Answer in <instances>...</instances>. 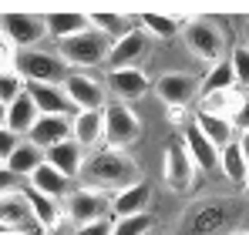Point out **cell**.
<instances>
[{"instance_id":"obj_1","label":"cell","mask_w":249,"mask_h":235,"mask_svg":"<svg viewBox=\"0 0 249 235\" xmlns=\"http://www.w3.org/2000/svg\"><path fill=\"white\" fill-rule=\"evenodd\" d=\"M246 222V205L239 198L206 195L196 198L175 222L172 235H236Z\"/></svg>"},{"instance_id":"obj_2","label":"cell","mask_w":249,"mask_h":235,"mask_svg":"<svg viewBox=\"0 0 249 235\" xmlns=\"http://www.w3.org/2000/svg\"><path fill=\"white\" fill-rule=\"evenodd\" d=\"M81 182L84 188H98L105 195H115L128 185L142 182L138 178V161L122 151V148H98L91 155H84V168H81Z\"/></svg>"},{"instance_id":"obj_3","label":"cell","mask_w":249,"mask_h":235,"mask_svg":"<svg viewBox=\"0 0 249 235\" xmlns=\"http://www.w3.org/2000/svg\"><path fill=\"white\" fill-rule=\"evenodd\" d=\"M108 54H111V40L98 34L94 27L57 44V57L68 67H101V64H108Z\"/></svg>"},{"instance_id":"obj_4","label":"cell","mask_w":249,"mask_h":235,"mask_svg":"<svg viewBox=\"0 0 249 235\" xmlns=\"http://www.w3.org/2000/svg\"><path fill=\"white\" fill-rule=\"evenodd\" d=\"M14 71L27 81V84H64L68 74H71V67H68L57 54L41 50V47L17 50V57H14Z\"/></svg>"},{"instance_id":"obj_5","label":"cell","mask_w":249,"mask_h":235,"mask_svg":"<svg viewBox=\"0 0 249 235\" xmlns=\"http://www.w3.org/2000/svg\"><path fill=\"white\" fill-rule=\"evenodd\" d=\"M182 40H185V47L199 57V61H206V64H219V61H226V34H222V27L215 24V20H189L185 27H182Z\"/></svg>"},{"instance_id":"obj_6","label":"cell","mask_w":249,"mask_h":235,"mask_svg":"<svg viewBox=\"0 0 249 235\" xmlns=\"http://www.w3.org/2000/svg\"><path fill=\"white\" fill-rule=\"evenodd\" d=\"M101 118H105V145L108 148H128L142 138V121L131 111V104H122V101H111L101 108Z\"/></svg>"},{"instance_id":"obj_7","label":"cell","mask_w":249,"mask_h":235,"mask_svg":"<svg viewBox=\"0 0 249 235\" xmlns=\"http://www.w3.org/2000/svg\"><path fill=\"white\" fill-rule=\"evenodd\" d=\"M64 218L74 229L91 225V222H105V218H111V195L81 185V188H74L71 195L64 198Z\"/></svg>"},{"instance_id":"obj_8","label":"cell","mask_w":249,"mask_h":235,"mask_svg":"<svg viewBox=\"0 0 249 235\" xmlns=\"http://www.w3.org/2000/svg\"><path fill=\"white\" fill-rule=\"evenodd\" d=\"M199 81L189 71H168L155 81V94L168 104V111H185L196 98H199Z\"/></svg>"},{"instance_id":"obj_9","label":"cell","mask_w":249,"mask_h":235,"mask_svg":"<svg viewBox=\"0 0 249 235\" xmlns=\"http://www.w3.org/2000/svg\"><path fill=\"white\" fill-rule=\"evenodd\" d=\"M61 87H64L68 101L74 104V111H101V108L108 104V87H105V81L88 78L81 71H71Z\"/></svg>"},{"instance_id":"obj_10","label":"cell","mask_w":249,"mask_h":235,"mask_svg":"<svg viewBox=\"0 0 249 235\" xmlns=\"http://www.w3.org/2000/svg\"><path fill=\"white\" fill-rule=\"evenodd\" d=\"M105 87H108L111 101L131 104V101H138V98H145L152 91V81H148V74L142 67H118V71H108Z\"/></svg>"},{"instance_id":"obj_11","label":"cell","mask_w":249,"mask_h":235,"mask_svg":"<svg viewBox=\"0 0 249 235\" xmlns=\"http://www.w3.org/2000/svg\"><path fill=\"white\" fill-rule=\"evenodd\" d=\"M162 178H165V185L172 192H189L192 188V182H196V165H192V158L189 151L182 148V141H172L165 148V158H162Z\"/></svg>"},{"instance_id":"obj_12","label":"cell","mask_w":249,"mask_h":235,"mask_svg":"<svg viewBox=\"0 0 249 235\" xmlns=\"http://www.w3.org/2000/svg\"><path fill=\"white\" fill-rule=\"evenodd\" d=\"M152 50V37L142 31V27H131L124 37H118L111 44V54H108V71H118V67H138V61Z\"/></svg>"},{"instance_id":"obj_13","label":"cell","mask_w":249,"mask_h":235,"mask_svg":"<svg viewBox=\"0 0 249 235\" xmlns=\"http://www.w3.org/2000/svg\"><path fill=\"white\" fill-rule=\"evenodd\" d=\"M0 225H7L10 232H24V235H44L31 215V205H27V195L24 188L17 192H7L0 195Z\"/></svg>"},{"instance_id":"obj_14","label":"cell","mask_w":249,"mask_h":235,"mask_svg":"<svg viewBox=\"0 0 249 235\" xmlns=\"http://www.w3.org/2000/svg\"><path fill=\"white\" fill-rule=\"evenodd\" d=\"M0 34L17 50H31L34 44L44 40V20L31 14H7V17H0Z\"/></svg>"},{"instance_id":"obj_15","label":"cell","mask_w":249,"mask_h":235,"mask_svg":"<svg viewBox=\"0 0 249 235\" xmlns=\"http://www.w3.org/2000/svg\"><path fill=\"white\" fill-rule=\"evenodd\" d=\"M71 141L81 148L84 155L105 148V118H101V111H74V118H71Z\"/></svg>"},{"instance_id":"obj_16","label":"cell","mask_w":249,"mask_h":235,"mask_svg":"<svg viewBox=\"0 0 249 235\" xmlns=\"http://www.w3.org/2000/svg\"><path fill=\"white\" fill-rule=\"evenodd\" d=\"M71 118H74V115H41V118H37V124L31 128L27 141L37 145L41 151L54 148V145H61V141H71Z\"/></svg>"},{"instance_id":"obj_17","label":"cell","mask_w":249,"mask_h":235,"mask_svg":"<svg viewBox=\"0 0 249 235\" xmlns=\"http://www.w3.org/2000/svg\"><path fill=\"white\" fill-rule=\"evenodd\" d=\"M182 148L189 151L192 165H196V171H212V168H219V148H215L206 134L199 131L196 121L185 124V131H182Z\"/></svg>"},{"instance_id":"obj_18","label":"cell","mask_w":249,"mask_h":235,"mask_svg":"<svg viewBox=\"0 0 249 235\" xmlns=\"http://www.w3.org/2000/svg\"><path fill=\"white\" fill-rule=\"evenodd\" d=\"M152 205V185L148 182H135L122 192L111 195V218H131V215H145Z\"/></svg>"},{"instance_id":"obj_19","label":"cell","mask_w":249,"mask_h":235,"mask_svg":"<svg viewBox=\"0 0 249 235\" xmlns=\"http://www.w3.org/2000/svg\"><path fill=\"white\" fill-rule=\"evenodd\" d=\"M24 195H27L31 215H34V222H37L41 232H54V229H61V225L68 222V218H64V201H54V198L27 188V185H24Z\"/></svg>"},{"instance_id":"obj_20","label":"cell","mask_w":249,"mask_h":235,"mask_svg":"<svg viewBox=\"0 0 249 235\" xmlns=\"http://www.w3.org/2000/svg\"><path fill=\"white\" fill-rule=\"evenodd\" d=\"M27 94L34 98L41 115H74V104L68 101L61 84H27Z\"/></svg>"},{"instance_id":"obj_21","label":"cell","mask_w":249,"mask_h":235,"mask_svg":"<svg viewBox=\"0 0 249 235\" xmlns=\"http://www.w3.org/2000/svg\"><path fill=\"white\" fill-rule=\"evenodd\" d=\"M44 161H47L51 168H57V171L71 182V178H81L84 151L74 145V141H61V145H54V148H47V151H44Z\"/></svg>"},{"instance_id":"obj_22","label":"cell","mask_w":249,"mask_h":235,"mask_svg":"<svg viewBox=\"0 0 249 235\" xmlns=\"http://www.w3.org/2000/svg\"><path fill=\"white\" fill-rule=\"evenodd\" d=\"M243 101H246V91H239V87H232V91H219V94L199 98V115L232 121V118H236V111L243 108Z\"/></svg>"},{"instance_id":"obj_23","label":"cell","mask_w":249,"mask_h":235,"mask_svg":"<svg viewBox=\"0 0 249 235\" xmlns=\"http://www.w3.org/2000/svg\"><path fill=\"white\" fill-rule=\"evenodd\" d=\"M27 188H34V192H41V195L54 198V201H64V198L71 195V182H68L57 168H51L47 161H44L41 168L27 178Z\"/></svg>"},{"instance_id":"obj_24","label":"cell","mask_w":249,"mask_h":235,"mask_svg":"<svg viewBox=\"0 0 249 235\" xmlns=\"http://www.w3.org/2000/svg\"><path fill=\"white\" fill-rule=\"evenodd\" d=\"M37 118H41V111H37V104H34V98H31L27 91H24L17 101L7 104V128H10L14 134H20V138L31 134V128L37 124Z\"/></svg>"},{"instance_id":"obj_25","label":"cell","mask_w":249,"mask_h":235,"mask_svg":"<svg viewBox=\"0 0 249 235\" xmlns=\"http://www.w3.org/2000/svg\"><path fill=\"white\" fill-rule=\"evenodd\" d=\"M91 27V20L84 17V14H47L44 17V34L51 40H68L74 37V34H81V31H88Z\"/></svg>"},{"instance_id":"obj_26","label":"cell","mask_w":249,"mask_h":235,"mask_svg":"<svg viewBox=\"0 0 249 235\" xmlns=\"http://www.w3.org/2000/svg\"><path fill=\"white\" fill-rule=\"evenodd\" d=\"M41 165H44V151L37 148V145H31L27 138L17 145V151H14V155L3 161V168H7V171H14L17 178H31Z\"/></svg>"},{"instance_id":"obj_27","label":"cell","mask_w":249,"mask_h":235,"mask_svg":"<svg viewBox=\"0 0 249 235\" xmlns=\"http://www.w3.org/2000/svg\"><path fill=\"white\" fill-rule=\"evenodd\" d=\"M219 168H222V175L232 182V185H246V178H249V161L246 155L239 151V145L236 141H229L226 148H219Z\"/></svg>"},{"instance_id":"obj_28","label":"cell","mask_w":249,"mask_h":235,"mask_svg":"<svg viewBox=\"0 0 249 235\" xmlns=\"http://www.w3.org/2000/svg\"><path fill=\"white\" fill-rule=\"evenodd\" d=\"M236 87V74L229 67V61H219L206 71V78L199 81V98H209V94H219V91H232Z\"/></svg>"},{"instance_id":"obj_29","label":"cell","mask_w":249,"mask_h":235,"mask_svg":"<svg viewBox=\"0 0 249 235\" xmlns=\"http://www.w3.org/2000/svg\"><path fill=\"white\" fill-rule=\"evenodd\" d=\"M196 124H199V131L206 134L215 148H226L229 141H236V128H232V121L209 118V115H196Z\"/></svg>"},{"instance_id":"obj_30","label":"cell","mask_w":249,"mask_h":235,"mask_svg":"<svg viewBox=\"0 0 249 235\" xmlns=\"http://www.w3.org/2000/svg\"><path fill=\"white\" fill-rule=\"evenodd\" d=\"M138 27H142L148 37H159V40H172L182 31V24H178L175 17H165V14H142V17H138Z\"/></svg>"},{"instance_id":"obj_31","label":"cell","mask_w":249,"mask_h":235,"mask_svg":"<svg viewBox=\"0 0 249 235\" xmlns=\"http://www.w3.org/2000/svg\"><path fill=\"white\" fill-rule=\"evenodd\" d=\"M88 20H91V27H94L98 34H105L111 44H115L118 37H124V34L135 27L128 17H118V14H94V17H88Z\"/></svg>"},{"instance_id":"obj_32","label":"cell","mask_w":249,"mask_h":235,"mask_svg":"<svg viewBox=\"0 0 249 235\" xmlns=\"http://www.w3.org/2000/svg\"><path fill=\"white\" fill-rule=\"evenodd\" d=\"M152 229H155L152 212L131 215V218H111V235H152Z\"/></svg>"},{"instance_id":"obj_33","label":"cell","mask_w":249,"mask_h":235,"mask_svg":"<svg viewBox=\"0 0 249 235\" xmlns=\"http://www.w3.org/2000/svg\"><path fill=\"white\" fill-rule=\"evenodd\" d=\"M27 91V81L20 78L14 67H7V71H0V101L3 104H10V101H17L20 94Z\"/></svg>"},{"instance_id":"obj_34","label":"cell","mask_w":249,"mask_h":235,"mask_svg":"<svg viewBox=\"0 0 249 235\" xmlns=\"http://www.w3.org/2000/svg\"><path fill=\"white\" fill-rule=\"evenodd\" d=\"M226 61H229V67H232V74H236V87H246L249 91V47L246 44L232 47V54H229Z\"/></svg>"},{"instance_id":"obj_35","label":"cell","mask_w":249,"mask_h":235,"mask_svg":"<svg viewBox=\"0 0 249 235\" xmlns=\"http://www.w3.org/2000/svg\"><path fill=\"white\" fill-rule=\"evenodd\" d=\"M20 141H24V138H20V134H14L10 128H0V161H7V158L14 155Z\"/></svg>"},{"instance_id":"obj_36","label":"cell","mask_w":249,"mask_h":235,"mask_svg":"<svg viewBox=\"0 0 249 235\" xmlns=\"http://www.w3.org/2000/svg\"><path fill=\"white\" fill-rule=\"evenodd\" d=\"M14 57H17V47L10 44V40L0 34V71H7V67H14Z\"/></svg>"},{"instance_id":"obj_37","label":"cell","mask_w":249,"mask_h":235,"mask_svg":"<svg viewBox=\"0 0 249 235\" xmlns=\"http://www.w3.org/2000/svg\"><path fill=\"white\" fill-rule=\"evenodd\" d=\"M71 235H111V218H105V222H91V225H81V229H74Z\"/></svg>"},{"instance_id":"obj_38","label":"cell","mask_w":249,"mask_h":235,"mask_svg":"<svg viewBox=\"0 0 249 235\" xmlns=\"http://www.w3.org/2000/svg\"><path fill=\"white\" fill-rule=\"evenodd\" d=\"M17 188H20V178L0 165V195H7V192H17Z\"/></svg>"},{"instance_id":"obj_39","label":"cell","mask_w":249,"mask_h":235,"mask_svg":"<svg viewBox=\"0 0 249 235\" xmlns=\"http://www.w3.org/2000/svg\"><path fill=\"white\" fill-rule=\"evenodd\" d=\"M232 128L236 131H249V94H246V101H243V108L236 111V118H232Z\"/></svg>"},{"instance_id":"obj_40","label":"cell","mask_w":249,"mask_h":235,"mask_svg":"<svg viewBox=\"0 0 249 235\" xmlns=\"http://www.w3.org/2000/svg\"><path fill=\"white\" fill-rule=\"evenodd\" d=\"M236 145H239V151H243V155H246V161H249V131H239Z\"/></svg>"},{"instance_id":"obj_41","label":"cell","mask_w":249,"mask_h":235,"mask_svg":"<svg viewBox=\"0 0 249 235\" xmlns=\"http://www.w3.org/2000/svg\"><path fill=\"white\" fill-rule=\"evenodd\" d=\"M0 128H7V104L0 101Z\"/></svg>"},{"instance_id":"obj_42","label":"cell","mask_w":249,"mask_h":235,"mask_svg":"<svg viewBox=\"0 0 249 235\" xmlns=\"http://www.w3.org/2000/svg\"><path fill=\"white\" fill-rule=\"evenodd\" d=\"M243 34H246V47H249V20L243 24Z\"/></svg>"},{"instance_id":"obj_43","label":"cell","mask_w":249,"mask_h":235,"mask_svg":"<svg viewBox=\"0 0 249 235\" xmlns=\"http://www.w3.org/2000/svg\"><path fill=\"white\" fill-rule=\"evenodd\" d=\"M243 195H246V198H249V178H246V185H243Z\"/></svg>"},{"instance_id":"obj_44","label":"cell","mask_w":249,"mask_h":235,"mask_svg":"<svg viewBox=\"0 0 249 235\" xmlns=\"http://www.w3.org/2000/svg\"><path fill=\"white\" fill-rule=\"evenodd\" d=\"M236 235H249V229H239V232H236Z\"/></svg>"},{"instance_id":"obj_45","label":"cell","mask_w":249,"mask_h":235,"mask_svg":"<svg viewBox=\"0 0 249 235\" xmlns=\"http://www.w3.org/2000/svg\"><path fill=\"white\" fill-rule=\"evenodd\" d=\"M3 232H10V229H7V225H0V235H3Z\"/></svg>"},{"instance_id":"obj_46","label":"cell","mask_w":249,"mask_h":235,"mask_svg":"<svg viewBox=\"0 0 249 235\" xmlns=\"http://www.w3.org/2000/svg\"><path fill=\"white\" fill-rule=\"evenodd\" d=\"M3 235H24V232H3Z\"/></svg>"},{"instance_id":"obj_47","label":"cell","mask_w":249,"mask_h":235,"mask_svg":"<svg viewBox=\"0 0 249 235\" xmlns=\"http://www.w3.org/2000/svg\"><path fill=\"white\" fill-rule=\"evenodd\" d=\"M0 165H3V161H0Z\"/></svg>"},{"instance_id":"obj_48","label":"cell","mask_w":249,"mask_h":235,"mask_svg":"<svg viewBox=\"0 0 249 235\" xmlns=\"http://www.w3.org/2000/svg\"><path fill=\"white\" fill-rule=\"evenodd\" d=\"M246 94H249V91H246Z\"/></svg>"}]
</instances>
